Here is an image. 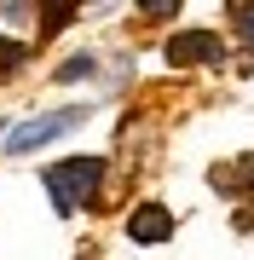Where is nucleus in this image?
<instances>
[{
	"label": "nucleus",
	"instance_id": "obj_7",
	"mask_svg": "<svg viewBox=\"0 0 254 260\" xmlns=\"http://www.w3.org/2000/svg\"><path fill=\"white\" fill-rule=\"evenodd\" d=\"M237 12V29H243V41H254V6H231Z\"/></svg>",
	"mask_w": 254,
	"mask_h": 260
},
{
	"label": "nucleus",
	"instance_id": "obj_2",
	"mask_svg": "<svg viewBox=\"0 0 254 260\" xmlns=\"http://www.w3.org/2000/svg\"><path fill=\"white\" fill-rule=\"evenodd\" d=\"M81 121H87V104H69V110H47V116L23 121V127H12V133H6V150H12V156H23V150H41V145L64 139V133H76Z\"/></svg>",
	"mask_w": 254,
	"mask_h": 260
},
{
	"label": "nucleus",
	"instance_id": "obj_4",
	"mask_svg": "<svg viewBox=\"0 0 254 260\" xmlns=\"http://www.w3.org/2000/svg\"><path fill=\"white\" fill-rule=\"evenodd\" d=\"M168 232H173V214L162 203H144V208L127 214V237L133 243H168Z\"/></svg>",
	"mask_w": 254,
	"mask_h": 260
},
{
	"label": "nucleus",
	"instance_id": "obj_5",
	"mask_svg": "<svg viewBox=\"0 0 254 260\" xmlns=\"http://www.w3.org/2000/svg\"><path fill=\"white\" fill-rule=\"evenodd\" d=\"M93 70H98V58H93V52H76L69 64H58V81H87Z\"/></svg>",
	"mask_w": 254,
	"mask_h": 260
},
{
	"label": "nucleus",
	"instance_id": "obj_1",
	"mask_svg": "<svg viewBox=\"0 0 254 260\" xmlns=\"http://www.w3.org/2000/svg\"><path fill=\"white\" fill-rule=\"evenodd\" d=\"M98 179H104V162H98V156H69V162H52V168H47V191H52L58 214H76L87 197L98 191Z\"/></svg>",
	"mask_w": 254,
	"mask_h": 260
},
{
	"label": "nucleus",
	"instance_id": "obj_3",
	"mask_svg": "<svg viewBox=\"0 0 254 260\" xmlns=\"http://www.w3.org/2000/svg\"><path fill=\"white\" fill-rule=\"evenodd\" d=\"M168 58H173V64H214V58H220V35H208V29H185V35L168 41Z\"/></svg>",
	"mask_w": 254,
	"mask_h": 260
},
{
	"label": "nucleus",
	"instance_id": "obj_6",
	"mask_svg": "<svg viewBox=\"0 0 254 260\" xmlns=\"http://www.w3.org/2000/svg\"><path fill=\"white\" fill-rule=\"evenodd\" d=\"M23 64V47L18 41H0V70H18Z\"/></svg>",
	"mask_w": 254,
	"mask_h": 260
}]
</instances>
